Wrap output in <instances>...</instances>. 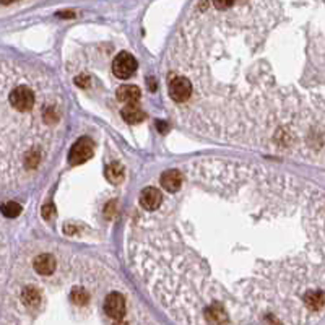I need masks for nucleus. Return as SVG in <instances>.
Listing matches in <instances>:
<instances>
[{
  "instance_id": "1",
  "label": "nucleus",
  "mask_w": 325,
  "mask_h": 325,
  "mask_svg": "<svg viewBox=\"0 0 325 325\" xmlns=\"http://www.w3.org/2000/svg\"><path fill=\"white\" fill-rule=\"evenodd\" d=\"M194 95V85L187 77H174L169 83V98L174 103H187Z\"/></svg>"
},
{
  "instance_id": "2",
  "label": "nucleus",
  "mask_w": 325,
  "mask_h": 325,
  "mask_svg": "<svg viewBox=\"0 0 325 325\" xmlns=\"http://www.w3.org/2000/svg\"><path fill=\"white\" fill-rule=\"evenodd\" d=\"M113 72L117 78H129L137 72V60L132 54L120 52L115 55L113 62Z\"/></svg>"
},
{
  "instance_id": "3",
  "label": "nucleus",
  "mask_w": 325,
  "mask_h": 325,
  "mask_svg": "<svg viewBox=\"0 0 325 325\" xmlns=\"http://www.w3.org/2000/svg\"><path fill=\"white\" fill-rule=\"evenodd\" d=\"M95 153V148H93V143L88 140V138H80L75 145L72 146L70 153H68V162L72 166H78L86 162Z\"/></svg>"
},
{
  "instance_id": "4",
  "label": "nucleus",
  "mask_w": 325,
  "mask_h": 325,
  "mask_svg": "<svg viewBox=\"0 0 325 325\" xmlns=\"http://www.w3.org/2000/svg\"><path fill=\"white\" fill-rule=\"evenodd\" d=\"M104 312L111 319L119 320L125 315V299L120 292H111L104 301Z\"/></svg>"
},
{
  "instance_id": "5",
  "label": "nucleus",
  "mask_w": 325,
  "mask_h": 325,
  "mask_svg": "<svg viewBox=\"0 0 325 325\" xmlns=\"http://www.w3.org/2000/svg\"><path fill=\"white\" fill-rule=\"evenodd\" d=\"M203 317L208 325H229V314L221 304H208L203 309Z\"/></svg>"
},
{
  "instance_id": "6",
  "label": "nucleus",
  "mask_w": 325,
  "mask_h": 325,
  "mask_svg": "<svg viewBox=\"0 0 325 325\" xmlns=\"http://www.w3.org/2000/svg\"><path fill=\"white\" fill-rule=\"evenodd\" d=\"M162 197H164V195H162L158 189L146 187V189L142 190L140 198H138V203H140V207L145 211H153L161 205Z\"/></svg>"
},
{
  "instance_id": "7",
  "label": "nucleus",
  "mask_w": 325,
  "mask_h": 325,
  "mask_svg": "<svg viewBox=\"0 0 325 325\" xmlns=\"http://www.w3.org/2000/svg\"><path fill=\"white\" fill-rule=\"evenodd\" d=\"M161 185L166 192L174 194L178 192L182 185V173L179 169H169L166 173H162L161 176Z\"/></svg>"
},
{
  "instance_id": "8",
  "label": "nucleus",
  "mask_w": 325,
  "mask_h": 325,
  "mask_svg": "<svg viewBox=\"0 0 325 325\" xmlns=\"http://www.w3.org/2000/svg\"><path fill=\"white\" fill-rule=\"evenodd\" d=\"M34 270L39 273V275H52L55 267H57V262H55V259L52 257L50 254H41L38 257L34 259Z\"/></svg>"
},
{
  "instance_id": "9",
  "label": "nucleus",
  "mask_w": 325,
  "mask_h": 325,
  "mask_svg": "<svg viewBox=\"0 0 325 325\" xmlns=\"http://www.w3.org/2000/svg\"><path fill=\"white\" fill-rule=\"evenodd\" d=\"M115 96H117V99L122 101V103L137 104V101L142 98V93H140V88L135 85H124L117 88Z\"/></svg>"
},
{
  "instance_id": "10",
  "label": "nucleus",
  "mask_w": 325,
  "mask_h": 325,
  "mask_svg": "<svg viewBox=\"0 0 325 325\" xmlns=\"http://www.w3.org/2000/svg\"><path fill=\"white\" fill-rule=\"evenodd\" d=\"M304 304L310 310H320L325 308V291L322 290H310L304 294Z\"/></svg>"
},
{
  "instance_id": "11",
  "label": "nucleus",
  "mask_w": 325,
  "mask_h": 325,
  "mask_svg": "<svg viewBox=\"0 0 325 325\" xmlns=\"http://www.w3.org/2000/svg\"><path fill=\"white\" fill-rule=\"evenodd\" d=\"M122 117L127 124L135 125L145 120V113L140 108H137V104H127V108L122 109Z\"/></svg>"
},
{
  "instance_id": "12",
  "label": "nucleus",
  "mask_w": 325,
  "mask_h": 325,
  "mask_svg": "<svg viewBox=\"0 0 325 325\" xmlns=\"http://www.w3.org/2000/svg\"><path fill=\"white\" fill-rule=\"evenodd\" d=\"M104 176H106V179H108L109 182H113V184L122 182V179H124V166L119 164V162H111L109 166H106Z\"/></svg>"
},
{
  "instance_id": "13",
  "label": "nucleus",
  "mask_w": 325,
  "mask_h": 325,
  "mask_svg": "<svg viewBox=\"0 0 325 325\" xmlns=\"http://www.w3.org/2000/svg\"><path fill=\"white\" fill-rule=\"evenodd\" d=\"M21 301L28 308H36L41 303V292L34 286H26L21 292Z\"/></svg>"
},
{
  "instance_id": "14",
  "label": "nucleus",
  "mask_w": 325,
  "mask_h": 325,
  "mask_svg": "<svg viewBox=\"0 0 325 325\" xmlns=\"http://www.w3.org/2000/svg\"><path fill=\"white\" fill-rule=\"evenodd\" d=\"M70 299L72 303H75L77 306H85L88 303V299H90V296H88V292L85 288H73L72 292H70Z\"/></svg>"
},
{
  "instance_id": "15",
  "label": "nucleus",
  "mask_w": 325,
  "mask_h": 325,
  "mask_svg": "<svg viewBox=\"0 0 325 325\" xmlns=\"http://www.w3.org/2000/svg\"><path fill=\"white\" fill-rule=\"evenodd\" d=\"M0 211H2V215L5 218H16L21 213V207L16 202H7L2 205Z\"/></svg>"
},
{
  "instance_id": "16",
  "label": "nucleus",
  "mask_w": 325,
  "mask_h": 325,
  "mask_svg": "<svg viewBox=\"0 0 325 325\" xmlns=\"http://www.w3.org/2000/svg\"><path fill=\"white\" fill-rule=\"evenodd\" d=\"M236 2H238V0H213V5H215L216 10L225 12V10H229Z\"/></svg>"
},
{
  "instance_id": "17",
  "label": "nucleus",
  "mask_w": 325,
  "mask_h": 325,
  "mask_svg": "<svg viewBox=\"0 0 325 325\" xmlns=\"http://www.w3.org/2000/svg\"><path fill=\"white\" fill-rule=\"evenodd\" d=\"M55 213V208L52 203H46V205L43 207V218H46V220H49V218H52Z\"/></svg>"
},
{
  "instance_id": "18",
  "label": "nucleus",
  "mask_w": 325,
  "mask_h": 325,
  "mask_svg": "<svg viewBox=\"0 0 325 325\" xmlns=\"http://www.w3.org/2000/svg\"><path fill=\"white\" fill-rule=\"evenodd\" d=\"M75 83L80 88H88V85H90V78H88V75H80L75 78Z\"/></svg>"
},
{
  "instance_id": "19",
  "label": "nucleus",
  "mask_w": 325,
  "mask_h": 325,
  "mask_svg": "<svg viewBox=\"0 0 325 325\" xmlns=\"http://www.w3.org/2000/svg\"><path fill=\"white\" fill-rule=\"evenodd\" d=\"M57 16H60V18H75V12H72V10L59 12V13H57Z\"/></svg>"
},
{
  "instance_id": "20",
  "label": "nucleus",
  "mask_w": 325,
  "mask_h": 325,
  "mask_svg": "<svg viewBox=\"0 0 325 325\" xmlns=\"http://www.w3.org/2000/svg\"><path fill=\"white\" fill-rule=\"evenodd\" d=\"M13 2H18V0H0L2 5H10V3H13Z\"/></svg>"
},
{
  "instance_id": "21",
  "label": "nucleus",
  "mask_w": 325,
  "mask_h": 325,
  "mask_svg": "<svg viewBox=\"0 0 325 325\" xmlns=\"http://www.w3.org/2000/svg\"><path fill=\"white\" fill-rule=\"evenodd\" d=\"M113 325H129L125 320H122V319H119V320H114V324Z\"/></svg>"
}]
</instances>
